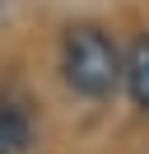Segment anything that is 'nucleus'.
<instances>
[{"instance_id": "f257e3e1", "label": "nucleus", "mask_w": 149, "mask_h": 154, "mask_svg": "<svg viewBox=\"0 0 149 154\" xmlns=\"http://www.w3.org/2000/svg\"><path fill=\"white\" fill-rule=\"evenodd\" d=\"M61 79L79 98H112L121 84V51L98 23H70L61 38Z\"/></svg>"}, {"instance_id": "f03ea898", "label": "nucleus", "mask_w": 149, "mask_h": 154, "mask_svg": "<svg viewBox=\"0 0 149 154\" xmlns=\"http://www.w3.org/2000/svg\"><path fill=\"white\" fill-rule=\"evenodd\" d=\"M121 84H126L130 103L149 112V33H135V42L121 56Z\"/></svg>"}, {"instance_id": "7ed1b4c3", "label": "nucleus", "mask_w": 149, "mask_h": 154, "mask_svg": "<svg viewBox=\"0 0 149 154\" xmlns=\"http://www.w3.org/2000/svg\"><path fill=\"white\" fill-rule=\"evenodd\" d=\"M33 145V112L19 98H0V154H28Z\"/></svg>"}]
</instances>
